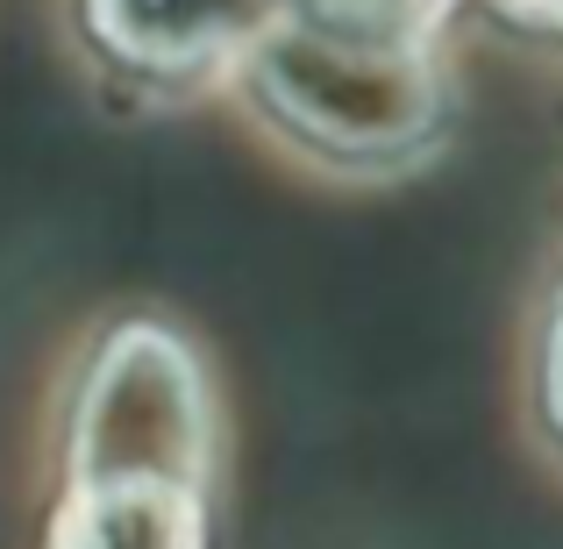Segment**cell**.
<instances>
[{
  "label": "cell",
  "mask_w": 563,
  "mask_h": 549,
  "mask_svg": "<svg viewBox=\"0 0 563 549\" xmlns=\"http://www.w3.org/2000/svg\"><path fill=\"white\" fill-rule=\"evenodd\" d=\"M257 94L286 129L335 157H407L435 129V72L421 43H385L286 14L257 43Z\"/></svg>",
  "instance_id": "6da1fadb"
},
{
  "label": "cell",
  "mask_w": 563,
  "mask_h": 549,
  "mask_svg": "<svg viewBox=\"0 0 563 549\" xmlns=\"http://www.w3.org/2000/svg\"><path fill=\"white\" fill-rule=\"evenodd\" d=\"M207 407L172 336H122L100 358L79 414V485H186L200 479Z\"/></svg>",
  "instance_id": "7a4b0ae2"
},
{
  "label": "cell",
  "mask_w": 563,
  "mask_h": 549,
  "mask_svg": "<svg viewBox=\"0 0 563 549\" xmlns=\"http://www.w3.org/2000/svg\"><path fill=\"white\" fill-rule=\"evenodd\" d=\"M292 0H93L100 36L136 65H207L229 51H257Z\"/></svg>",
  "instance_id": "3957f363"
},
{
  "label": "cell",
  "mask_w": 563,
  "mask_h": 549,
  "mask_svg": "<svg viewBox=\"0 0 563 549\" xmlns=\"http://www.w3.org/2000/svg\"><path fill=\"white\" fill-rule=\"evenodd\" d=\"M192 493L186 485H93L79 493L57 549H192Z\"/></svg>",
  "instance_id": "277c9868"
},
{
  "label": "cell",
  "mask_w": 563,
  "mask_h": 549,
  "mask_svg": "<svg viewBox=\"0 0 563 549\" xmlns=\"http://www.w3.org/2000/svg\"><path fill=\"white\" fill-rule=\"evenodd\" d=\"M292 14L350 36H385V43H421V29L442 14V0H292Z\"/></svg>",
  "instance_id": "5b68a950"
},
{
  "label": "cell",
  "mask_w": 563,
  "mask_h": 549,
  "mask_svg": "<svg viewBox=\"0 0 563 549\" xmlns=\"http://www.w3.org/2000/svg\"><path fill=\"white\" fill-rule=\"evenodd\" d=\"M542 393H550V421L563 436V307H556V329H550V364H542Z\"/></svg>",
  "instance_id": "8992f818"
}]
</instances>
